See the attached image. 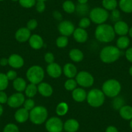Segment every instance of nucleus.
Listing matches in <instances>:
<instances>
[{"label": "nucleus", "instance_id": "nucleus-5", "mask_svg": "<svg viewBox=\"0 0 132 132\" xmlns=\"http://www.w3.org/2000/svg\"><path fill=\"white\" fill-rule=\"evenodd\" d=\"M45 76V71L41 66L35 65L31 66L27 71L26 77L30 83L37 85L43 81Z\"/></svg>", "mask_w": 132, "mask_h": 132}, {"label": "nucleus", "instance_id": "nucleus-46", "mask_svg": "<svg viewBox=\"0 0 132 132\" xmlns=\"http://www.w3.org/2000/svg\"><path fill=\"white\" fill-rule=\"evenodd\" d=\"M9 80H14L17 78V73L14 70H9L6 74Z\"/></svg>", "mask_w": 132, "mask_h": 132}, {"label": "nucleus", "instance_id": "nucleus-44", "mask_svg": "<svg viewBox=\"0 0 132 132\" xmlns=\"http://www.w3.org/2000/svg\"><path fill=\"white\" fill-rule=\"evenodd\" d=\"M44 60L47 63H52L54 61V56L52 53H47L44 55Z\"/></svg>", "mask_w": 132, "mask_h": 132}, {"label": "nucleus", "instance_id": "nucleus-38", "mask_svg": "<svg viewBox=\"0 0 132 132\" xmlns=\"http://www.w3.org/2000/svg\"><path fill=\"white\" fill-rule=\"evenodd\" d=\"M3 132H20V129L17 125L13 123H9L4 127Z\"/></svg>", "mask_w": 132, "mask_h": 132}, {"label": "nucleus", "instance_id": "nucleus-15", "mask_svg": "<svg viewBox=\"0 0 132 132\" xmlns=\"http://www.w3.org/2000/svg\"><path fill=\"white\" fill-rule=\"evenodd\" d=\"M9 65L14 69H20L24 65V60L20 54H12L8 58Z\"/></svg>", "mask_w": 132, "mask_h": 132}, {"label": "nucleus", "instance_id": "nucleus-49", "mask_svg": "<svg viewBox=\"0 0 132 132\" xmlns=\"http://www.w3.org/2000/svg\"><path fill=\"white\" fill-rule=\"evenodd\" d=\"M105 132H119L117 128L114 126H110L106 129Z\"/></svg>", "mask_w": 132, "mask_h": 132}, {"label": "nucleus", "instance_id": "nucleus-34", "mask_svg": "<svg viewBox=\"0 0 132 132\" xmlns=\"http://www.w3.org/2000/svg\"><path fill=\"white\" fill-rule=\"evenodd\" d=\"M9 81L6 74L0 73V91H4L7 88Z\"/></svg>", "mask_w": 132, "mask_h": 132}, {"label": "nucleus", "instance_id": "nucleus-19", "mask_svg": "<svg viewBox=\"0 0 132 132\" xmlns=\"http://www.w3.org/2000/svg\"><path fill=\"white\" fill-rule=\"evenodd\" d=\"M63 73L68 78H73L74 77H76L78 71L77 67L73 63H68L63 66Z\"/></svg>", "mask_w": 132, "mask_h": 132}, {"label": "nucleus", "instance_id": "nucleus-25", "mask_svg": "<svg viewBox=\"0 0 132 132\" xmlns=\"http://www.w3.org/2000/svg\"><path fill=\"white\" fill-rule=\"evenodd\" d=\"M69 56L72 61L78 63V62H82L83 60L84 54L82 51H80V49H73L69 51Z\"/></svg>", "mask_w": 132, "mask_h": 132}, {"label": "nucleus", "instance_id": "nucleus-11", "mask_svg": "<svg viewBox=\"0 0 132 132\" xmlns=\"http://www.w3.org/2000/svg\"><path fill=\"white\" fill-rule=\"evenodd\" d=\"M25 96L20 92L12 94L9 97L7 104L12 108H18L23 104L25 102Z\"/></svg>", "mask_w": 132, "mask_h": 132}, {"label": "nucleus", "instance_id": "nucleus-24", "mask_svg": "<svg viewBox=\"0 0 132 132\" xmlns=\"http://www.w3.org/2000/svg\"><path fill=\"white\" fill-rule=\"evenodd\" d=\"M119 114L123 119L130 120L132 119V106L124 105L119 110Z\"/></svg>", "mask_w": 132, "mask_h": 132}, {"label": "nucleus", "instance_id": "nucleus-4", "mask_svg": "<svg viewBox=\"0 0 132 132\" xmlns=\"http://www.w3.org/2000/svg\"><path fill=\"white\" fill-rule=\"evenodd\" d=\"M48 117V111L44 106H35L29 112V119L34 124L40 125L45 122Z\"/></svg>", "mask_w": 132, "mask_h": 132}, {"label": "nucleus", "instance_id": "nucleus-17", "mask_svg": "<svg viewBox=\"0 0 132 132\" xmlns=\"http://www.w3.org/2000/svg\"><path fill=\"white\" fill-rule=\"evenodd\" d=\"M30 46L34 49H40L44 46V40L40 35L35 34L30 36L29 40Z\"/></svg>", "mask_w": 132, "mask_h": 132}, {"label": "nucleus", "instance_id": "nucleus-7", "mask_svg": "<svg viewBox=\"0 0 132 132\" xmlns=\"http://www.w3.org/2000/svg\"><path fill=\"white\" fill-rule=\"evenodd\" d=\"M110 14L107 10L102 7H95L89 12V19L94 23L101 25L104 23Z\"/></svg>", "mask_w": 132, "mask_h": 132}, {"label": "nucleus", "instance_id": "nucleus-51", "mask_svg": "<svg viewBox=\"0 0 132 132\" xmlns=\"http://www.w3.org/2000/svg\"><path fill=\"white\" fill-rule=\"evenodd\" d=\"M88 0H78V3L80 4H87Z\"/></svg>", "mask_w": 132, "mask_h": 132}, {"label": "nucleus", "instance_id": "nucleus-8", "mask_svg": "<svg viewBox=\"0 0 132 132\" xmlns=\"http://www.w3.org/2000/svg\"><path fill=\"white\" fill-rule=\"evenodd\" d=\"M77 84L83 87H90L93 85L95 80L92 75L86 71H82L76 76Z\"/></svg>", "mask_w": 132, "mask_h": 132}, {"label": "nucleus", "instance_id": "nucleus-27", "mask_svg": "<svg viewBox=\"0 0 132 132\" xmlns=\"http://www.w3.org/2000/svg\"><path fill=\"white\" fill-rule=\"evenodd\" d=\"M130 40L126 36H121L117 39L116 45L119 49H126L129 47Z\"/></svg>", "mask_w": 132, "mask_h": 132}, {"label": "nucleus", "instance_id": "nucleus-20", "mask_svg": "<svg viewBox=\"0 0 132 132\" xmlns=\"http://www.w3.org/2000/svg\"><path fill=\"white\" fill-rule=\"evenodd\" d=\"M79 127V122L74 119H68L63 123V129L66 132H77Z\"/></svg>", "mask_w": 132, "mask_h": 132}, {"label": "nucleus", "instance_id": "nucleus-56", "mask_svg": "<svg viewBox=\"0 0 132 132\" xmlns=\"http://www.w3.org/2000/svg\"><path fill=\"white\" fill-rule=\"evenodd\" d=\"M37 1H41V2H45V1H47V0H37Z\"/></svg>", "mask_w": 132, "mask_h": 132}, {"label": "nucleus", "instance_id": "nucleus-13", "mask_svg": "<svg viewBox=\"0 0 132 132\" xmlns=\"http://www.w3.org/2000/svg\"><path fill=\"white\" fill-rule=\"evenodd\" d=\"M31 36V32L29 29L27 27H21L18 29L15 34V38L18 42L21 43L29 41Z\"/></svg>", "mask_w": 132, "mask_h": 132}, {"label": "nucleus", "instance_id": "nucleus-53", "mask_svg": "<svg viewBox=\"0 0 132 132\" xmlns=\"http://www.w3.org/2000/svg\"><path fill=\"white\" fill-rule=\"evenodd\" d=\"M128 34H129V36L132 38V27L131 28H129V32H128Z\"/></svg>", "mask_w": 132, "mask_h": 132}, {"label": "nucleus", "instance_id": "nucleus-30", "mask_svg": "<svg viewBox=\"0 0 132 132\" xmlns=\"http://www.w3.org/2000/svg\"><path fill=\"white\" fill-rule=\"evenodd\" d=\"M62 8L66 13L68 14H72L76 11V5L71 0L65 1L62 5Z\"/></svg>", "mask_w": 132, "mask_h": 132}, {"label": "nucleus", "instance_id": "nucleus-29", "mask_svg": "<svg viewBox=\"0 0 132 132\" xmlns=\"http://www.w3.org/2000/svg\"><path fill=\"white\" fill-rule=\"evenodd\" d=\"M68 110H69V106L68 104L65 102L59 103L56 108V113L58 116H64L68 113Z\"/></svg>", "mask_w": 132, "mask_h": 132}, {"label": "nucleus", "instance_id": "nucleus-48", "mask_svg": "<svg viewBox=\"0 0 132 132\" xmlns=\"http://www.w3.org/2000/svg\"><path fill=\"white\" fill-rule=\"evenodd\" d=\"M53 17L55 20H58V21H62V15L59 11H55L53 12Z\"/></svg>", "mask_w": 132, "mask_h": 132}, {"label": "nucleus", "instance_id": "nucleus-12", "mask_svg": "<svg viewBox=\"0 0 132 132\" xmlns=\"http://www.w3.org/2000/svg\"><path fill=\"white\" fill-rule=\"evenodd\" d=\"M46 71L48 75L53 78H58L62 75L63 72L61 66L58 63L53 62L52 63H49L47 67Z\"/></svg>", "mask_w": 132, "mask_h": 132}, {"label": "nucleus", "instance_id": "nucleus-45", "mask_svg": "<svg viewBox=\"0 0 132 132\" xmlns=\"http://www.w3.org/2000/svg\"><path fill=\"white\" fill-rule=\"evenodd\" d=\"M8 98V96H7V93L4 92V91H0V104H1L7 103Z\"/></svg>", "mask_w": 132, "mask_h": 132}, {"label": "nucleus", "instance_id": "nucleus-6", "mask_svg": "<svg viewBox=\"0 0 132 132\" xmlns=\"http://www.w3.org/2000/svg\"><path fill=\"white\" fill-rule=\"evenodd\" d=\"M87 102L89 106L98 108L102 106L105 101V95L102 90L92 89L87 94Z\"/></svg>", "mask_w": 132, "mask_h": 132}, {"label": "nucleus", "instance_id": "nucleus-37", "mask_svg": "<svg viewBox=\"0 0 132 132\" xmlns=\"http://www.w3.org/2000/svg\"><path fill=\"white\" fill-rule=\"evenodd\" d=\"M36 0H19L20 5L23 8H32L36 5Z\"/></svg>", "mask_w": 132, "mask_h": 132}, {"label": "nucleus", "instance_id": "nucleus-52", "mask_svg": "<svg viewBox=\"0 0 132 132\" xmlns=\"http://www.w3.org/2000/svg\"><path fill=\"white\" fill-rule=\"evenodd\" d=\"M3 113V106H2V104H0V117L2 116V114Z\"/></svg>", "mask_w": 132, "mask_h": 132}, {"label": "nucleus", "instance_id": "nucleus-43", "mask_svg": "<svg viewBox=\"0 0 132 132\" xmlns=\"http://www.w3.org/2000/svg\"><path fill=\"white\" fill-rule=\"evenodd\" d=\"M36 9L39 13H42L45 10V2H41V1H37L36 3Z\"/></svg>", "mask_w": 132, "mask_h": 132}, {"label": "nucleus", "instance_id": "nucleus-57", "mask_svg": "<svg viewBox=\"0 0 132 132\" xmlns=\"http://www.w3.org/2000/svg\"><path fill=\"white\" fill-rule=\"evenodd\" d=\"M12 1H13V2H18L19 0H12Z\"/></svg>", "mask_w": 132, "mask_h": 132}, {"label": "nucleus", "instance_id": "nucleus-1", "mask_svg": "<svg viewBox=\"0 0 132 132\" xmlns=\"http://www.w3.org/2000/svg\"><path fill=\"white\" fill-rule=\"evenodd\" d=\"M113 27L108 24L102 23L96 27L95 36L96 40L102 43H110L115 38Z\"/></svg>", "mask_w": 132, "mask_h": 132}, {"label": "nucleus", "instance_id": "nucleus-26", "mask_svg": "<svg viewBox=\"0 0 132 132\" xmlns=\"http://www.w3.org/2000/svg\"><path fill=\"white\" fill-rule=\"evenodd\" d=\"M119 6L120 10L125 13L132 12V0H120Z\"/></svg>", "mask_w": 132, "mask_h": 132}, {"label": "nucleus", "instance_id": "nucleus-14", "mask_svg": "<svg viewBox=\"0 0 132 132\" xmlns=\"http://www.w3.org/2000/svg\"><path fill=\"white\" fill-rule=\"evenodd\" d=\"M114 30L116 35L121 36H126L129 32V26L126 22L122 20L115 22L113 27Z\"/></svg>", "mask_w": 132, "mask_h": 132}, {"label": "nucleus", "instance_id": "nucleus-32", "mask_svg": "<svg viewBox=\"0 0 132 132\" xmlns=\"http://www.w3.org/2000/svg\"><path fill=\"white\" fill-rule=\"evenodd\" d=\"M78 14L80 16H86L89 12V8L87 4H80L76 6V11Z\"/></svg>", "mask_w": 132, "mask_h": 132}, {"label": "nucleus", "instance_id": "nucleus-21", "mask_svg": "<svg viewBox=\"0 0 132 132\" xmlns=\"http://www.w3.org/2000/svg\"><path fill=\"white\" fill-rule=\"evenodd\" d=\"M72 96L76 102H82L87 98V93L82 87H77L72 92Z\"/></svg>", "mask_w": 132, "mask_h": 132}, {"label": "nucleus", "instance_id": "nucleus-3", "mask_svg": "<svg viewBox=\"0 0 132 132\" xmlns=\"http://www.w3.org/2000/svg\"><path fill=\"white\" fill-rule=\"evenodd\" d=\"M121 84L116 79H109L104 82L102 91L105 96L110 98H115L119 95L121 91Z\"/></svg>", "mask_w": 132, "mask_h": 132}, {"label": "nucleus", "instance_id": "nucleus-18", "mask_svg": "<svg viewBox=\"0 0 132 132\" xmlns=\"http://www.w3.org/2000/svg\"><path fill=\"white\" fill-rule=\"evenodd\" d=\"M38 92L43 96L49 97L53 93V89L49 84L47 82H41L38 86Z\"/></svg>", "mask_w": 132, "mask_h": 132}, {"label": "nucleus", "instance_id": "nucleus-23", "mask_svg": "<svg viewBox=\"0 0 132 132\" xmlns=\"http://www.w3.org/2000/svg\"><path fill=\"white\" fill-rule=\"evenodd\" d=\"M12 86L14 89L18 92H23L25 91L27 87L26 81L21 77H17L15 80H14L12 82Z\"/></svg>", "mask_w": 132, "mask_h": 132}, {"label": "nucleus", "instance_id": "nucleus-2", "mask_svg": "<svg viewBox=\"0 0 132 132\" xmlns=\"http://www.w3.org/2000/svg\"><path fill=\"white\" fill-rule=\"evenodd\" d=\"M120 55L121 52L117 47L108 45L104 47L101 51L100 58L104 63H111L118 60Z\"/></svg>", "mask_w": 132, "mask_h": 132}, {"label": "nucleus", "instance_id": "nucleus-41", "mask_svg": "<svg viewBox=\"0 0 132 132\" xmlns=\"http://www.w3.org/2000/svg\"><path fill=\"white\" fill-rule=\"evenodd\" d=\"M110 18H111V21H114V22H117V21H119L120 18V13L119 10H117L116 9L111 11Z\"/></svg>", "mask_w": 132, "mask_h": 132}, {"label": "nucleus", "instance_id": "nucleus-40", "mask_svg": "<svg viewBox=\"0 0 132 132\" xmlns=\"http://www.w3.org/2000/svg\"><path fill=\"white\" fill-rule=\"evenodd\" d=\"M91 21L89 18L87 17H84L80 20L78 25H79L80 28L85 29L89 27V25H91Z\"/></svg>", "mask_w": 132, "mask_h": 132}, {"label": "nucleus", "instance_id": "nucleus-9", "mask_svg": "<svg viewBox=\"0 0 132 132\" xmlns=\"http://www.w3.org/2000/svg\"><path fill=\"white\" fill-rule=\"evenodd\" d=\"M45 128L48 132H62L63 129V123L60 118L52 117L45 122Z\"/></svg>", "mask_w": 132, "mask_h": 132}, {"label": "nucleus", "instance_id": "nucleus-55", "mask_svg": "<svg viewBox=\"0 0 132 132\" xmlns=\"http://www.w3.org/2000/svg\"><path fill=\"white\" fill-rule=\"evenodd\" d=\"M129 126H130L131 129H132V119L130 120V122H129Z\"/></svg>", "mask_w": 132, "mask_h": 132}, {"label": "nucleus", "instance_id": "nucleus-47", "mask_svg": "<svg viewBox=\"0 0 132 132\" xmlns=\"http://www.w3.org/2000/svg\"><path fill=\"white\" fill-rule=\"evenodd\" d=\"M125 56L127 60L132 63V47L128 48L125 53Z\"/></svg>", "mask_w": 132, "mask_h": 132}, {"label": "nucleus", "instance_id": "nucleus-28", "mask_svg": "<svg viewBox=\"0 0 132 132\" xmlns=\"http://www.w3.org/2000/svg\"><path fill=\"white\" fill-rule=\"evenodd\" d=\"M25 95L28 98H32L36 95L38 93V86H36L35 84L30 83L27 86L26 88L25 89Z\"/></svg>", "mask_w": 132, "mask_h": 132}, {"label": "nucleus", "instance_id": "nucleus-35", "mask_svg": "<svg viewBox=\"0 0 132 132\" xmlns=\"http://www.w3.org/2000/svg\"><path fill=\"white\" fill-rule=\"evenodd\" d=\"M113 107L115 110H119L123 106H124V100L121 96H116L113 101Z\"/></svg>", "mask_w": 132, "mask_h": 132}, {"label": "nucleus", "instance_id": "nucleus-10", "mask_svg": "<svg viewBox=\"0 0 132 132\" xmlns=\"http://www.w3.org/2000/svg\"><path fill=\"white\" fill-rule=\"evenodd\" d=\"M58 31L62 36H68L73 35L75 30V25L71 21L68 20L62 21L58 25Z\"/></svg>", "mask_w": 132, "mask_h": 132}, {"label": "nucleus", "instance_id": "nucleus-22", "mask_svg": "<svg viewBox=\"0 0 132 132\" xmlns=\"http://www.w3.org/2000/svg\"><path fill=\"white\" fill-rule=\"evenodd\" d=\"M14 119L19 123L25 122L29 119V111L24 108L18 109L14 113Z\"/></svg>", "mask_w": 132, "mask_h": 132}, {"label": "nucleus", "instance_id": "nucleus-42", "mask_svg": "<svg viewBox=\"0 0 132 132\" xmlns=\"http://www.w3.org/2000/svg\"><path fill=\"white\" fill-rule=\"evenodd\" d=\"M38 27V21L35 19H31L29 20L27 24V28L31 31L35 30Z\"/></svg>", "mask_w": 132, "mask_h": 132}, {"label": "nucleus", "instance_id": "nucleus-58", "mask_svg": "<svg viewBox=\"0 0 132 132\" xmlns=\"http://www.w3.org/2000/svg\"><path fill=\"white\" fill-rule=\"evenodd\" d=\"M0 1H3V0H0Z\"/></svg>", "mask_w": 132, "mask_h": 132}, {"label": "nucleus", "instance_id": "nucleus-50", "mask_svg": "<svg viewBox=\"0 0 132 132\" xmlns=\"http://www.w3.org/2000/svg\"><path fill=\"white\" fill-rule=\"evenodd\" d=\"M9 64V60L7 58H3L0 60V65L2 66H6L7 65Z\"/></svg>", "mask_w": 132, "mask_h": 132}, {"label": "nucleus", "instance_id": "nucleus-33", "mask_svg": "<svg viewBox=\"0 0 132 132\" xmlns=\"http://www.w3.org/2000/svg\"><path fill=\"white\" fill-rule=\"evenodd\" d=\"M77 82L76 80L73 78H69L65 82L64 87L68 91H73L75 89L77 88Z\"/></svg>", "mask_w": 132, "mask_h": 132}, {"label": "nucleus", "instance_id": "nucleus-39", "mask_svg": "<svg viewBox=\"0 0 132 132\" xmlns=\"http://www.w3.org/2000/svg\"><path fill=\"white\" fill-rule=\"evenodd\" d=\"M23 105L24 108L26 109L29 111H30V110H32L35 107V101L33 99L30 98H29L28 99L25 100Z\"/></svg>", "mask_w": 132, "mask_h": 132}, {"label": "nucleus", "instance_id": "nucleus-31", "mask_svg": "<svg viewBox=\"0 0 132 132\" xmlns=\"http://www.w3.org/2000/svg\"><path fill=\"white\" fill-rule=\"evenodd\" d=\"M103 8L107 11H113L117 7L118 3L117 0H102Z\"/></svg>", "mask_w": 132, "mask_h": 132}, {"label": "nucleus", "instance_id": "nucleus-36", "mask_svg": "<svg viewBox=\"0 0 132 132\" xmlns=\"http://www.w3.org/2000/svg\"><path fill=\"white\" fill-rule=\"evenodd\" d=\"M68 38L67 36H60L56 39V44L57 47L59 48H64L67 47L68 45Z\"/></svg>", "mask_w": 132, "mask_h": 132}, {"label": "nucleus", "instance_id": "nucleus-16", "mask_svg": "<svg viewBox=\"0 0 132 132\" xmlns=\"http://www.w3.org/2000/svg\"><path fill=\"white\" fill-rule=\"evenodd\" d=\"M73 35L75 40L78 43L86 42L88 38V33L87 31L84 29L80 27L75 29Z\"/></svg>", "mask_w": 132, "mask_h": 132}, {"label": "nucleus", "instance_id": "nucleus-54", "mask_svg": "<svg viewBox=\"0 0 132 132\" xmlns=\"http://www.w3.org/2000/svg\"><path fill=\"white\" fill-rule=\"evenodd\" d=\"M129 75H130L132 77V66H131L130 68H129Z\"/></svg>", "mask_w": 132, "mask_h": 132}]
</instances>
